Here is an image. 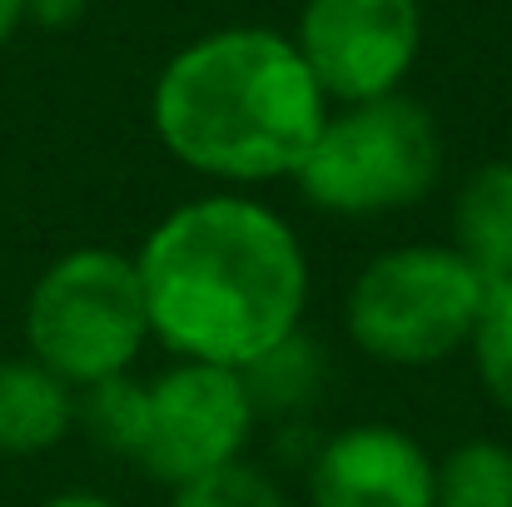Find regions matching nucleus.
I'll return each instance as SVG.
<instances>
[{
  "label": "nucleus",
  "mask_w": 512,
  "mask_h": 507,
  "mask_svg": "<svg viewBox=\"0 0 512 507\" xmlns=\"http://www.w3.org/2000/svg\"><path fill=\"white\" fill-rule=\"evenodd\" d=\"M150 338L179 363L249 368L299 334L309 254L284 214L249 194H204L170 209L135 254Z\"/></svg>",
  "instance_id": "f257e3e1"
},
{
  "label": "nucleus",
  "mask_w": 512,
  "mask_h": 507,
  "mask_svg": "<svg viewBox=\"0 0 512 507\" xmlns=\"http://www.w3.org/2000/svg\"><path fill=\"white\" fill-rule=\"evenodd\" d=\"M150 120L174 160L219 184L294 179L329 120V95L294 35L229 25L174 50L150 90Z\"/></svg>",
  "instance_id": "f03ea898"
},
{
  "label": "nucleus",
  "mask_w": 512,
  "mask_h": 507,
  "mask_svg": "<svg viewBox=\"0 0 512 507\" xmlns=\"http://www.w3.org/2000/svg\"><path fill=\"white\" fill-rule=\"evenodd\" d=\"M488 279L453 244H398L373 254L343 299L353 348L388 368H428L473 343Z\"/></svg>",
  "instance_id": "7ed1b4c3"
},
{
  "label": "nucleus",
  "mask_w": 512,
  "mask_h": 507,
  "mask_svg": "<svg viewBox=\"0 0 512 507\" xmlns=\"http://www.w3.org/2000/svg\"><path fill=\"white\" fill-rule=\"evenodd\" d=\"M150 343L140 269L120 249H70L35 279L25 299V348L70 388L130 373Z\"/></svg>",
  "instance_id": "20e7f679"
},
{
  "label": "nucleus",
  "mask_w": 512,
  "mask_h": 507,
  "mask_svg": "<svg viewBox=\"0 0 512 507\" xmlns=\"http://www.w3.org/2000/svg\"><path fill=\"white\" fill-rule=\"evenodd\" d=\"M443 174V140L433 115L398 95L343 105L324 120L304 165L294 169L299 194L324 214H393L418 204Z\"/></svg>",
  "instance_id": "39448f33"
},
{
  "label": "nucleus",
  "mask_w": 512,
  "mask_h": 507,
  "mask_svg": "<svg viewBox=\"0 0 512 507\" xmlns=\"http://www.w3.org/2000/svg\"><path fill=\"white\" fill-rule=\"evenodd\" d=\"M254 423L259 408L239 368L174 363L170 373L145 383V433L135 463L165 488L194 483L244 458Z\"/></svg>",
  "instance_id": "423d86ee"
},
{
  "label": "nucleus",
  "mask_w": 512,
  "mask_h": 507,
  "mask_svg": "<svg viewBox=\"0 0 512 507\" xmlns=\"http://www.w3.org/2000/svg\"><path fill=\"white\" fill-rule=\"evenodd\" d=\"M294 45L339 105L398 95L423 50L418 0H304Z\"/></svg>",
  "instance_id": "0eeeda50"
},
{
  "label": "nucleus",
  "mask_w": 512,
  "mask_h": 507,
  "mask_svg": "<svg viewBox=\"0 0 512 507\" xmlns=\"http://www.w3.org/2000/svg\"><path fill=\"white\" fill-rule=\"evenodd\" d=\"M433 458L393 423H353L309 463L314 507H433Z\"/></svg>",
  "instance_id": "6e6552de"
},
{
  "label": "nucleus",
  "mask_w": 512,
  "mask_h": 507,
  "mask_svg": "<svg viewBox=\"0 0 512 507\" xmlns=\"http://www.w3.org/2000/svg\"><path fill=\"white\" fill-rule=\"evenodd\" d=\"M75 423V388L35 358H0V453H45Z\"/></svg>",
  "instance_id": "1a4fd4ad"
},
{
  "label": "nucleus",
  "mask_w": 512,
  "mask_h": 507,
  "mask_svg": "<svg viewBox=\"0 0 512 507\" xmlns=\"http://www.w3.org/2000/svg\"><path fill=\"white\" fill-rule=\"evenodd\" d=\"M453 249L488 279H512V160L478 165L453 199Z\"/></svg>",
  "instance_id": "9d476101"
},
{
  "label": "nucleus",
  "mask_w": 512,
  "mask_h": 507,
  "mask_svg": "<svg viewBox=\"0 0 512 507\" xmlns=\"http://www.w3.org/2000/svg\"><path fill=\"white\" fill-rule=\"evenodd\" d=\"M433 507H512V448L493 438L458 443L433 468Z\"/></svg>",
  "instance_id": "9b49d317"
},
{
  "label": "nucleus",
  "mask_w": 512,
  "mask_h": 507,
  "mask_svg": "<svg viewBox=\"0 0 512 507\" xmlns=\"http://www.w3.org/2000/svg\"><path fill=\"white\" fill-rule=\"evenodd\" d=\"M244 383H249V398L259 413H289V408H304L319 383H324V358H319V343H309L304 334L284 338L274 353H264L259 363L244 368Z\"/></svg>",
  "instance_id": "f8f14e48"
},
{
  "label": "nucleus",
  "mask_w": 512,
  "mask_h": 507,
  "mask_svg": "<svg viewBox=\"0 0 512 507\" xmlns=\"http://www.w3.org/2000/svg\"><path fill=\"white\" fill-rule=\"evenodd\" d=\"M75 418H85V428L100 448L135 463L140 433H145V383H135L130 373L105 378V383L85 388V398L75 403Z\"/></svg>",
  "instance_id": "ddd939ff"
},
{
  "label": "nucleus",
  "mask_w": 512,
  "mask_h": 507,
  "mask_svg": "<svg viewBox=\"0 0 512 507\" xmlns=\"http://www.w3.org/2000/svg\"><path fill=\"white\" fill-rule=\"evenodd\" d=\"M468 348H473L488 398L512 418V279L488 284V299H483V314H478Z\"/></svg>",
  "instance_id": "4468645a"
},
{
  "label": "nucleus",
  "mask_w": 512,
  "mask_h": 507,
  "mask_svg": "<svg viewBox=\"0 0 512 507\" xmlns=\"http://www.w3.org/2000/svg\"><path fill=\"white\" fill-rule=\"evenodd\" d=\"M170 507H284V493L274 488L269 473L234 458V463H224V468H214L194 483H179Z\"/></svg>",
  "instance_id": "2eb2a0df"
},
{
  "label": "nucleus",
  "mask_w": 512,
  "mask_h": 507,
  "mask_svg": "<svg viewBox=\"0 0 512 507\" xmlns=\"http://www.w3.org/2000/svg\"><path fill=\"white\" fill-rule=\"evenodd\" d=\"M80 5L85 0H25V15L40 20V25H65V20L80 15Z\"/></svg>",
  "instance_id": "dca6fc26"
},
{
  "label": "nucleus",
  "mask_w": 512,
  "mask_h": 507,
  "mask_svg": "<svg viewBox=\"0 0 512 507\" xmlns=\"http://www.w3.org/2000/svg\"><path fill=\"white\" fill-rule=\"evenodd\" d=\"M40 507H115V503L100 498V493H55V498H45Z\"/></svg>",
  "instance_id": "f3484780"
},
{
  "label": "nucleus",
  "mask_w": 512,
  "mask_h": 507,
  "mask_svg": "<svg viewBox=\"0 0 512 507\" xmlns=\"http://www.w3.org/2000/svg\"><path fill=\"white\" fill-rule=\"evenodd\" d=\"M20 20H25V0H0V45L20 30Z\"/></svg>",
  "instance_id": "a211bd4d"
}]
</instances>
